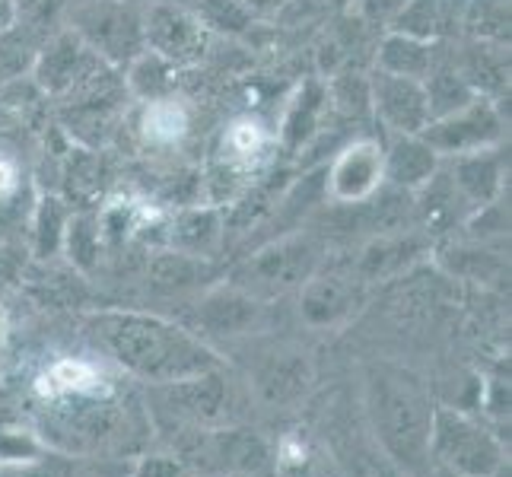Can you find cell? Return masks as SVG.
<instances>
[{
    "label": "cell",
    "mask_w": 512,
    "mask_h": 477,
    "mask_svg": "<svg viewBox=\"0 0 512 477\" xmlns=\"http://www.w3.org/2000/svg\"><path fill=\"white\" fill-rule=\"evenodd\" d=\"M166 233V245L175 252L185 255H207L217 245L220 233H223V220L217 207H185L179 210L169 223H163Z\"/></svg>",
    "instance_id": "4fadbf2b"
},
{
    "label": "cell",
    "mask_w": 512,
    "mask_h": 477,
    "mask_svg": "<svg viewBox=\"0 0 512 477\" xmlns=\"http://www.w3.org/2000/svg\"><path fill=\"white\" fill-rule=\"evenodd\" d=\"M436 67V51L433 42L414 39V35H401V32H388L379 42L376 51V70L395 77H411V80H427L430 70Z\"/></svg>",
    "instance_id": "5bb4252c"
},
{
    "label": "cell",
    "mask_w": 512,
    "mask_h": 477,
    "mask_svg": "<svg viewBox=\"0 0 512 477\" xmlns=\"http://www.w3.org/2000/svg\"><path fill=\"white\" fill-rule=\"evenodd\" d=\"M160 4H175V7H185V10H198L201 0H160Z\"/></svg>",
    "instance_id": "1f68e13d"
},
{
    "label": "cell",
    "mask_w": 512,
    "mask_h": 477,
    "mask_svg": "<svg viewBox=\"0 0 512 477\" xmlns=\"http://www.w3.org/2000/svg\"><path fill=\"white\" fill-rule=\"evenodd\" d=\"M239 4L258 20V16H274L277 10H284L290 0H239Z\"/></svg>",
    "instance_id": "f546056e"
},
{
    "label": "cell",
    "mask_w": 512,
    "mask_h": 477,
    "mask_svg": "<svg viewBox=\"0 0 512 477\" xmlns=\"http://www.w3.org/2000/svg\"><path fill=\"white\" fill-rule=\"evenodd\" d=\"M458 74L468 80V86L478 96H493L509 86V55L500 45L478 42L465 51V64L458 67Z\"/></svg>",
    "instance_id": "e0dca14e"
},
{
    "label": "cell",
    "mask_w": 512,
    "mask_h": 477,
    "mask_svg": "<svg viewBox=\"0 0 512 477\" xmlns=\"http://www.w3.org/2000/svg\"><path fill=\"white\" fill-rule=\"evenodd\" d=\"M16 23V0H0V35Z\"/></svg>",
    "instance_id": "4dcf8cb0"
},
{
    "label": "cell",
    "mask_w": 512,
    "mask_h": 477,
    "mask_svg": "<svg viewBox=\"0 0 512 477\" xmlns=\"http://www.w3.org/2000/svg\"><path fill=\"white\" fill-rule=\"evenodd\" d=\"M99 382V373L83 360H61L48 369L39 379V392L48 398L58 395H80V392H93Z\"/></svg>",
    "instance_id": "7402d4cb"
},
{
    "label": "cell",
    "mask_w": 512,
    "mask_h": 477,
    "mask_svg": "<svg viewBox=\"0 0 512 477\" xmlns=\"http://www.w3.org/2000/svg\"><path fill=\"white\" fill-rule=\"evenodd\" d=\"M144 45L172 67L198 64L210 48V29L194 10L150 0L144 7Z\"/></svg>",
    "instance_id": "8992f818"
},
{
    "label": "cell",
    "mask_w": 512,
    "mask_h": 477,
    "mask_svg": "<svg viewBox=\"0 0 512 477\" xmlns=\"http://www.w3.org/2000/svg\"><path fill=\"white\" fill-rule=\"evenodd\" d=\"M67 220H70V214H67L64 201L55 198V194H45L39 201V210H35V242H39L42 255H51L58 245H64Z\"/></svg>",
    "instance_id": "d4e9b609"
},
{
    "label": "cell",
    "mask_w": 512,
    "mask_h": 477,
    "mask_svg": "<svg viewBox=\"0 0 512 477\" xmlns=\"http://www.w3.org/2000/svg\"><path fill=\"white\" fill-rule=\"evenodd\" d=\"M408 0H357V16L366 26H392Z\"/></svg>",
    "instance_id": "83f0119b"
},
{
    "label": "cell",
    "mask_w": 512,
    "mask_h": 477,
    "mask_svg": "<svg viewBox=\"0 0 512 477\" xmlns=\"http://www.w3.org/2000/svg\"><path fill=\"white\" fill-rule=\"evenodd\" d=\"M385 182V147L373 137L350 140L325 169V194L338 204H363Z\"/></svg>",
    "instance_id": "52a82bcc"
},
{
    "label": "cell",
    "mask_w": 512,
    "mask_h": 477,
    "mask_svg": "<svg viewBox=\"0 0 512 477\" xmlns=\"http://www.w3.org/2000/svg\"><path fill=\"white\" fill-rule=\"evenodd\" d=\"M439 159L433 147L420 134H395L385 147V182L398 191H420L439 172Z\"/></svg>",
    "instance_id": "7c38bea8"
},
{
    "label": "cell",
    "mask_w": 512,
    "mask_h": 477,
    "mask_svg": "<svg viewBox=\"0 0 512 477\" xmlns=\"http://www.w3.org/2000/svg\"><path fill=\"white\" fill-rule=\"evenodd\" d=\"M191 109L179 96H163V99H147L140 102L134 112V134L137 144L144 150H175L182 147L191 134Z\"/></svg>",
    "instance_id": "30bf717a"
},
{
    "label": "cell",
    "mask_w": 512,
    "mask_h": 477,
    "mask_svg": "<svg viewBox=\"0 0 512 477\" xmlns=\"http://www.w3.org/2000/svg\"><path fill=\"white\" fill-rule=\"evenodd\" d=\"M322 261L319 242L306 233L284 236L264 245L236 271V287L249 296H277L290 287L306 284Z\"/></svg>",
    "instance_id": "3957f363"
},
{
    "label": "cell",
    "mask_w": 512,
    "mask_h": 477,
    "mask_svg": "<svg viewBox=\"0 0 512 477\" xmlns=\"http://www.w3.org/2000/svg\"><path fill=\"white\" fill-rule=\"evenodd\" d=\"M258 312V303L255 296L242 293L239 287L236 290H220V293H210L201 306V322L207 328H214L220 334H236L242 331L245 325L252 322Z\"/></svg>",
    "instance_id": "d6986e66"
},
{
    "label": "cell",
    "mask_w": 512,
    "mask_h": 477,
    "mask_svg": "<svg viewBox=\"0 0 512 477\" xmlns=\"http://www.w3.org/2000/svg\"><path fill=\"white\" fill-rule=\"evenodd\" d=\"M96 338L131 373L156 382H185L214 369V353L179 325L156 315L109 312L96 318Z\"/></svg>",
    "instance_id": "6da1fadb"
},
{
    "label": "cell",
    "mask_w": 512,
    "mask_h": 477,
    "mask_svg": "<svg viewBox=\"0 0 512 477\" xmlns=\"http://www.w3.org/2000/svg\"><path fill=\"white\" fill-rule=\"evenodd\" d=\"M96 51L86 45L74 29H64L39 48L32 64V83L42 96L51 99H67L70 93L83 90L86 83H93L102 70H109Z\"/></svg>",
    "instance_id": "5b68a950"
},
{
    "label": "cell",
    "mask_w": 512,
    "mask_h": 477,
    "mask_svg": "<svg viewBox=\"0 0 512 477\" xmlns=\"http://www.w3.org/2000/svg\"><path fill=\"white\" fill-rule=\"evenodd\" d=\"M42 45L32 42V32L20 26L16 20L4 35H0V83H13L26 77L32 64H35V55H39Z\"/></svg>",
    "instance_id": "ffe728a7"
},
{
    "label": "cell",
    "mask_w": 512,
    "mask_h": 477,
    "mask_svg": "<svg viewBox=\"0 0 512 477\" xmlns=\"http://www.w3.org/2000/svg\"><path fill=\"white\" fill-rule=\"evenodd\" d=\"M357 284L353 277H309L306 293H303V315L309 318L312 325H328L338 322L341 315H347L357 303Z\"/></svg>",
    "instance_id": "9a60e30c"
},
{
    "label": "cell",
    "mask_w": 512,
    "mask_h": 477,
    "mask_svg": "<svg viewBox=\"0 0 512 477\" xmlns=\"http://www.w3.org/2000/svg\"><path fill=\"white\" fill-rule=\"evenodd\" d=\"M99 242H102V229H99V217L90 214H77L67 220L64 229V245L70 258L77 264H90L99 255Z\"/></svg>",
    "instance_id": "4316f807"
},
{
    "label": "cell",
    "mask_w": 512,
    "mask_h": 477,
    "mask_svg": "<svg viewBox=\"0 0 512 477\" xmlns=\"http://www.w3.org/2000/svg\"><path fill=\"white\" fill-rule=\"evenodd\" d=\"M465 23L484 42H503L509 35V0H471Z\"/></svg>",
    "instance_id": "484cf974"
},
{
    "label": "cell",
    "mask_w": 512,
    "mask_h": 477,
    "mask_svg": "<svg viewBox=\"0 0 512 477\" xmlns=\"http://www.w3.org/2000/svg\"><path fill=\"white\" fill-rule=\"evenodd\" d=\"M4 344H7V318L0 312V353H4Z\"/></svg>",
    "instance_id": "d6a6232c"
},
{
    "label": "cell",
    "mask_w": 512,
    "mask_h": 477,
    "mask_svg": "<svg viewBox=\"0 0 512 477\" xmlns=\"http://www.w3.org/2000/svg\"><path fill=\"white\" fill-rule=\"evenodd\" d=\"M328 115V86L322 80H303L290 93L284 115L277 125V147L296 156L299 150H306L315 137L322 134V121Z\"/></svg>",
    "instance_id": "9c48e42d"
},
{
    "label": "cell",
    "mask_w": 512,
    "mask_h": 477,
    "mask_svg": "<svg viewBox=\"0 0 512 477\" xmlns=\"http://www.w3.org/2000/svg\"><path fill=\"white\" fill-rule=\"evenodd\" d=\"M439 446L449 455V462H458L462 471H471V474H487L497 462V452L487 443V439L468 427L465 420H452V417H443V427H439Z\"/></svg>",
    "instance_id": "2e32d148"
},
{
    "label": "cell",
    "mask_w": 512,
    "mask_h": 477,
    "mask_svg": "<svg viewBox=\"0 0 512 477\" xmlns=\"http://www.w3.org/2000/svg\"><path fill=\"white\" fill-rule=\"evenodd\" d=\"M369 102L388 134H420L430 125V102L420 80L376 70L369 77Z\"/></svg>",
    "instance_id": "ba28073f"
},
{
    "label": "cell",
    "mask_w": 512,
    "mask_h": 477,
    "mask_svg": "<svg viewBox=\"0 0 512 477\" xmlns=\"http://www.w3.org/2000/svg\"><path fill=\"white\" fill-rule=\"evenodd\" d=\"M449 179L468 207L484 210L490 204H497L503 191V156L500 150H481L468 156H455L449 166Z\"/></svg>",
    "instance_id": "8fae6325"
},
{
    "label": "cell",
    "mask_w": 512,
    "mask_h": 477,
    "mask_svg": "<svg viewBox=\"0 0 512 477\" xmlns=\"http://www.w3.org/2000/svg\"><path fill=\"white\" fill-rule=\"evenodd\" d=\"M201 274H204V264L198 255H185V252H175V249H166L150 261L153 284L163 287V290L191 287Z\"/></svg>",
    "instance_id": "603a6c76"
},
{
    "label": "cell",
    "mask_w": 512,
    "mask_h": 477,
    "mask_svg": "<svg viewBox=\"0 0 512 477\" xmlns=\"http://www.w3.org/2000/svg\"><path fill=\"white\" fill-rule=\"evenodd\" d=\"M443 23H446L443 0H408L388 29L401 35H414V39H423V42H433L439 29H443Z\"/></svg>",
    "instance_id": "44dd1931"
},
{
    "label": "cell",
    "mask_w": 512,
    "mask_h": 477,
    "mask_svg": "<svg viewBox=\"0 0 512 477\" xmlns=\"http://www.w3.org/2000/svg\"><path fill=\"white\" fill-rule=\"evenodd\" d=\"M20 188V166H16L13 156L0 153V201H7L10 194H16Z\"/></svg>",
    "instance_id": "f1b7e54d"
},
{
    "label": "cell",
    "mask_w": 512,
    "mask_h": 477,
    "mask_svg": "<svg viewBox=\"0 0 512 477\" xmlns=\"http://www.w3.org/2000/svg\"><path fill=\"white\" fill-rule=\"evenodd\" d=\"M503 131L506 125H503L497 102L487 96H474L462 109L433 118L430 125L420 131V137L427 140L439 159H455V156L500 147Z\"/></svg>",
    "instance_id": "277c9868"
},
{
    "label": "cell",
    "mask_w": 512,
    "mask_h": 477,
    "mask_svg": "<svg viewBox=\"0 0 512 477\" xmlns=\"http://www.w3.org/2000/svg\"><path fill=\"white\" fill-rule=\"evenodd\" d=\"M80 39L115 70L128 67L144 51V7L134 0H86L70 20Z\"/></svg>",
    "instance_id": "7a4b0ae2"
},
{
    "label": "cell",
    "mask_w": 512,
    "mask_h": 477,
    "mask_svg": "<svg viewBox=\"0 0 512 477\" xmlns=\"http://www.w3.org/2000/svg\"><path fill=\"white\" fill-rule=\"evenodd\" d=\"M328 86V105H334L347 118L373 115V102H369V77L363 74H341Z\"/></svg>",
    "instance_id": "cb8c5ba5"
},
{
    "label": "cell",
    "mask_w": 512,
    "mask_h": 477,
    "mask_svg": "<svg viewBox=\"0 0 512 477\" xmlns=\"http://www.w3.org/2000/svg\"><path fill=\"white\" fill-rule=\"evenodd\" d=\"M175 77H179V67H172L166 58L153 55V51H140V55L128 64L125 74V90L137 102L147 99H163L175 93Z\"/></svg>",
    "instance_id": "ac0fdd59"
}]
</instances>
